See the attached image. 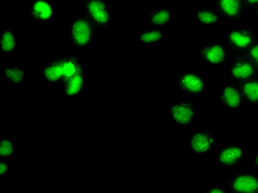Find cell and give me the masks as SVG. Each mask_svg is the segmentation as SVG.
Wrapping results in <instances>:
<instances>
[{"instance_id":"11","label":"cell","mask_w":258,"mask_h":193,"mask_svg":"<svg viewBox=\"0 0 258 193\" xmlns=\"http://www.w3.org/2000/svg\"><path fill=\"white\" fill-rule=\"evenodd\" d=\"M219 101L222 106L227 109H238L244 105V99L239 86L234 83H225L221 87Z\"/></svg>"},{"instance_id":"14","label":"cell","mask_w":258,"mask_h":193,"mask_svg":"<svg viewBox=\"0 0 258 193\" xmlns=\"http://www.w3.org/2000/svg\"><path fill=\"white\" fill-rule=\"evenodd\" d=\"M86 90V79L84 72H81L74 77L62 82V94L69 98H78L84 94Z\"/></svg>"},{"instance_id":"20","label":"cell","mask_w":258,"mask_h":193,"mask_svg":"<svg viewBox=\"0 0 258 193\" xmlns=\"http://www.w3.org/2000/svg\"><path fill=\"white\" fill-rule=\"evenodd\" d=\"M173 21V15L167 8H156L150 11L148 15V23L150 27L163 29L171 25Z\"/></svg>"},{"instance_id":"4","label":"cell","mask_w":258,"mask_h":193,"mask_svg":"<svg viewBox=\"0 0 258 193\" xmlns=\"http://www.w3.org/2000/svg\"><path fill=\"white\" fill-rule=\"evenodd\" d=\"M218 144V137L208 128L195 131L189 137V149L199 156H209L215 153Z\"/></svg>"},{"instance_id":"10","label":"cell","mask_w":258,"mask_h":193,"mask_svg":"<svg viewBox=\"0 0 258 193\" xmlns=\"http://www.w3.org/2000/svg\"><path fill=\"white\" fill-rule=\"evenodd\" d=\"M230 75L233 80H235L238 83H242V82L253 79L257 77L258 71L255 67L254 62L250 60V58L242 54L235 58L230 66Z\"/></svg>"},{"instance_id":"16","label":"cell","mask_w":258,"mask_h":193,"mask_svg":"<svg viewBox=\"0 0 258 193\" xmlns=\"http://www.w3.org/2000/svg\"><path fill=\"white\" fill-rule=\"evenodd\" d=\"M196 23L201 27L207 28H215L220 25L222 16L218 11V9L211 7H202L199 8L195 15H193Z\"/></svg>"},{"instance_id":"7","label":"cell","mask_w":258,"mask_h":193,"mask_svg":"<svg viewBox=\"0 0 258 193\" xmlns=\"http://www.w3.org/2000/svg\"><path fill=\"white\" fill-rule=\"evenodd\" d=\"M178 89L187 96H201L207 91V81L198 72H180L175 78Z\"/></svg>"},{"instance_id":"13","label":"cell","mask_w":258,"mask_h":193,"mask_svg":"<svg viewBox=\"0 0 258 193\" xmlns=\"http://www.w3.org/2000/svg\"><path fill=\"white\" fill-rule=\"evenodd\" d=\"M216 9L224 18L238 22L243 19L245 6L243 0H216Z\"/></svg>"},{"instance_id":"6","label":"cell","mask_w":258,"mask_h":193,"mask_svg":"<svg viewBox=\"0 0 258 193\" xmlns=\"http://www.w3.org/2000/svg\"><path fill=\"white\" fill-rule=\"evenodd\" d=\"M196 118L195 104L189 98L175 99L168 107V119L173 125H190Z\"/></svg>"},{"instance_id":"24","label":"cell","mask_w":258,"mask_h":193,"mask_svg":"<svg viewBox=\"0 0 258 193\" xmlns=\"http://www.w3.org/2000/svg\"><path fill=\"white\" fill-rule=\"evenodd\" d=\"M245 55H247L250 60L254 62L255 67L258 71V41L253 46H251V48L247 52H246Z\"/></svg>"},{"instance_id":"3","label":"cell","mask_w":258,"mask_h":193,"mask_svg":"<svg viewBox=\"0 0 258 193\" xmlns=\"http://www.w3.org/2000/svg\"><path fill=\"white\" fill-rule=\"evenodd\" d=\"M226 42L228 49L238 54H246L257 42V34L251 28L239 26L231 29L227 33Z\"/></svg>"},{"instance_id":"28","label":"cell","mask_w":258,"mask_h":193,"mask_svg":"<svg viewBox=\"0 0 258 193\" xmlns=\"http://www.w3.org/2000/svg\"><path fill=\"white\" fill-rule=\"evenodd\" d=\"M253 162H254L255 167L258 169V150L256 151V153H255L254 156H253Z\"/></svg>"},{"instance_id":"21","label":"cell","mask_w":258,"mask_h":193,"mask_svg":"<svg viewBox=\"0 0 258 193\" xmlns=\"http://www.w3.org/2000/svg\"><path fill=\"white\" fill-rule=\"evenodd\" d=\"M41 77L49 84H57L62 83V75L58 67L57 58L51 60L41 71Z\"/></svg>"},{"instance_id":"8","label":"cell","mask_w":258,"mask_h":193,"mask_svg":"<svg viewBox=\"0 0 258 193\" xmlns=\"http://www.w3.org/2000/svg\"><path fill=\"white\" fill-rule=\"evenodd\" d=\"M227 189L235 193H258V175L250 171H239L232 175Z\"/></svg>"},{"instance_id":"18","label":"cell","mask_w":258,"mask_h":193,"mask_svg":"<svg viewBox=\"0 0 258 193\" xmlns=\"http://www.w3.org/2000/svg\"><path fill=\"white\" fill-rule=\"evenodd\" d=\"M57 62H58V67H60V71L62 75V82L66 81L70 78L74 77V75L79 74L83 71V68H82L81 63L79 61V58L68 54V55H63L57 57Z\"/></svg>"},{"instance_id":"25","label":"cell","mask_w":258,"mask_h":193,"mask_svg":"<svg viewBox=\"0 0 258 193\" xmlns=\"http://www.w3.org/2000/svg\"><path fill=\"white\" fill-rule=\"evenodd\" d=\"M9 170V162L8 159L6 158H2V162H0V173L2 175H5Z\"/></svg>"},{"instance_id":"23","label":"cell","mask_w":258,"mask_h":193,"mask_svg":"<svg viewBox=\"0 0 258 193\" xmlns=\"http://www.w3.org/2000/svg\"><path fill=\"white\" fill-rule=\"evenodd\" d=\"M17 153V144L13 138L4 137L0 140V157L9 159Z\"/></svg>"},{"instance_id":"1","label":"cell","mask_w":258,"mask_h":193,"mask_svg":"<svg viewBox=\"0 0 258 193\" xmlns=\"http://www.w3.org/2000/svg\"><path fill=\"white\" fill-rule=\"evenodd\" d=\"M80 9L96 28L106 29L113 22V16L104 0H82Z\"/></svg>"},{"instance_id":"15","label":"cell","mask_w":258,"mask_h":193,"mask_svg":"<svg viewBox=\"0 0 258 193\" xmlns=\"http://www.w3.org/2000/svg\"><path fill=\"white\" fill-rule=\"evenodd\" d=\"M166 32L163 29L148 27L134 34V42L139 45H156L165 41Z\"/></svg>"},{"instance_id":"5","label":"cell","mask_w":258,"mask_h":193,"mask_svg":"<svg viewBox=\"0 0 258 193\" xmlns=\"http://www.w3.org/2000/svg\"><path fill=\"white\" fill-rule=\"evenodd\" d=\"M245 155L246 151L242 145L228 143L216 149L214 161L222 169H235L243 162Z\"/></svg>"},{"instance_id":"27","label":"cell","mask_w":258,"mask_h":193,"mask_svg":"<svg viewBox=\"0 0 258 193\" xmlns=\"http://www.w3.org/2000/svg\"><path fill=\"white\" fill-rule=\"evenodd\" d=\"M204 191L205 192H209V193H225V192H230V190L222 188V186H211V188L204 189Z\"/></svg>"},{"instance_id":"22","label":"cell","mask_w":258,"mask_h":193,"mask_svg":"<svg viewBox=\"0 0 258 193\" xmlns=\"http://www.w3.org/2000/svg\"><path fill=\"white\" fill-rule=\"evenodd\" d=\"M17 49V36L13 29H4L0 32V51L4 54H13Z\"/></svg>"},{"instance_id":"29","label":"cell","mask_w":258,"mask_h":193,"mask_svg":"<svg viewBox=\"0 0 258 193\" xmlns=\"http://www.w3.org/2000/svg\"><path fill=\"white\" fill-rule=\"evenodd\" d=\"M256 22H257V25H258V11H257V15H256Z\"/></svg>"},{"instance_id":"9","label":"cell","mask_w":258,"mask_h":193,"mask_svg":"<svg viewBox=\"0 0 258 193\" xmlns=\"http://www.w3.org/2000/svg\"><path fill=\"white\" fill-rule=\"evenodd\" d=\"M201 60L211 67H219L225 63L230 56V49L228 46L220 42H213L203 45L199 51Z\"/></svg>"},{"instance_id":"12","label":"cell","mask_w":258,"mask_h":193,"mask_svg":"<svg viewBox=\"0 0 258 193\" xmlns=\"http://www.w3.org/2000/svg\"><path fill=\"white\" fill-rule=\"evenodd\" d=\"M28 15L32 20L45 25L53 20V6L50 0H32L29 4Z\"/></svg>"},{"instance_id":"2","label":"cell","mask_w":258,"mask_h":193,"mask_svg":"<svg viewBox=\"0 0 258 193\" xmlns=\"http://www.w3.org/2000/svg\"><path fill=\"white\" fill-rule=\"evenodd\" d=\"M95 26L84 16L73 20L70 28V40L75 49H86L95 40Z\"/></svg>"},{"instance_id":"17","label":"cell","mask_w":258,"mask_h":193,"mask_svg":"<svg viewBox=\"0 0 258 193\" xmlns=\"http://www.w3.org/2000/svg\"><path fill=\"white\" fill-rule=\"evenodd\" d=\"M2 78L10 85L21 86L27 81V71L19 64H7L2 68Z\"/></svg>"},{"instance_id":"26","label":"cell","mask_w":258,"mask_h":193,"mask_svg":"<svg viewBox=\"0 0 258 193\" xmlns=\"http://www.w3.org/2000/svg\"><path fill=\"white\" fill-rule=\"evenodd\" d=\"M245 9H258V0H243Z\"/></svg>"},{"instance_id":"19","label":"cell","mask_w":258,"mask_h":193,"mask_svg":"<svg viewBox=\"0 0 258 193\" xmlns=\"http://www.w3.org/2000/svg\"><path fill=\"white\" fill-rule=\"evenodd\" d=\"M239 90L244 103L258 108V78L255 77L239 83Z\"/></svg>"}]
</instances>
